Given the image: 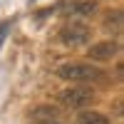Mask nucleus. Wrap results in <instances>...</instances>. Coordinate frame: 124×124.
Returning a JSON list of instances; mask_svg holds the SVG:
<instances>
[{
    "label": "nucleus",
    "mask_w": 124,
    "mask_h": 124,
    "mask_svg": "<svg viewBox=\"0 0 124 124\" xmlns=\"http://www.w3.org/2000/svg\"><path fill=\"white\" fill-rule=\"evenodd\" d=\"M57 77L67 82H92V79H104V70H99L94 65H85V62H75V65H62L57 67Z\"/></svg>",
    "instance_id": "obj_1"
},
{
    "label": "nucleus",
    "mask_w": 124,
    "mask_h": 124,
    "mask_svg": "<svg viewBox=\"0 0 124 124\" xmlns=\"http://www.w3.org/2000/svg\"><path fill=\"white\" fill-rule=\"evenodd\" d=\"M57 102H62V107H70V109H85L94 102V92L89 87H82V85H75V87H67L57 94Z\"/></svg>",
    "instance_id": "obj_2"
},
{
    "label": "nucleus",
    "mask_w": 124,
    "mask_h": 124,
    "mask_svg": "<svg viewBox=\"0 0 124 124\" xmlns=\"http://www.w3.org/2000/svg\"><path fill=\"white\" fill-rule=\"evenodd\" d=\"M89 40V27L82 23H65L60 30V42L65 45H82Z\"/></svg>",
    "instance_id": "obj_3"
},
{
    "label": "nucleus",
    "mask_w": 124,
    "mask_h": 124,
    "mask_svg": "<svg viewBox=\"0 0 124 124\" xmlns=\"http://www.w3.org/2000/svg\"><path fill=\"white\" fill-rule=\"evenodd\" d=\"M117 52H119V42L117 40H102V42H94L87 50V57L97 60V62H104V60H112Z\"/></svg>",
    "instance_id": "obj_4"
},
{
    "label": "nucleus",
    "mask_w": 124,
    "mask_h": 124,
    "mask_svg": "<svg viewBox=\"0 0 124 124\" xmlns=\"http://www.w3.org/2000/svg\"><path fill=\"white\" fill-rule=\"evenodd\" d=\"M57 114H60V112H57L52 104H45V107H35V109H32V119H35L37 124L55 122V119H57Z\"/></svg>",
    "instance_id": "obj_5"
},
{
    "label": "nucleus",
    "mask_w": 124,
    "mask_h": 124,
    "mask_svg": "<svg viewBox=\"0 0 124 124\" xmlns=\"http://www.w3.org/2000/svg\"><path fill=\"white\" fill-rule=\"evenodd\" d=\"M77 122L79 124H109V117H104L102 112H94V109H85V112H79Z\"/></svg>",
    "instance_id": "obj_6"
},
{
    "label": "nucleus",
    "mask_w": 124,
    "mask_h": 124,
    "mask_svg": "<svg viewBox=\"0 0 124 124\" xmlns=\"http://www.w3.org/2000/svg\"><path fill=\"white\" fill-rule=\"evenodd\" d=\"M122 20H124L122 10H112V13L104 15V27L112 30V32H119V30H122Z\"/></svg>",
    "instance_id": "obj_7"
},
{
    "label": "nucleus",
    "mask_w": 124,
    "mask_h": 124,
    "mask_svg": "<svg viewBox=\"0 0 124 124\" xmlns=\"http://www.w3.org/2000/svg\"><path fill=\"white\" fill-rule=\"evenodd\" d=\"M97 10V3L94 0H82V3H75V13L79 15H89V13H94Z\"/></svg>",
    "instance_id": "obj_8"
},
{
    "label": "nucleus",
    "mask_w": 124,
    "mask_h": 124,
    "mask_svg": "<svg viewBox=\"0 0 124 124\" xmlns=\"http://www.w3.org/2000/svg\"><path fill=\"white\" fill-rule=\"evenodd\" d=\"M10 27H13V20H5V23L0 25V47H3L5 37H8V32H10Z\"/></svg>",
    "instance_id": "obj_9"
},
{
    "label": "nucleus",
    "mask_w": 124,
    "mask_h": 124,
    "mask_svg": "<svg viewBox=\"0 0 124 124\" xmlns=\"http://www.w3.org/2000/svg\"><path fill=\"white\" fill-rule=\"evenodd\" d=\"M45 124H60V122H45Z\"/></svg>",
    "instance_id": "obj_10"
}]
</instances>
